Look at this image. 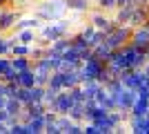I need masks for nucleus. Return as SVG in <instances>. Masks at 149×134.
<instances>
[{
    "mask_svg": "<svg viewBox=\"0 0 149 134\" xmlns=\"http://www.w3.org/2000/svg\"><path fill=\"white\" fill-rule=\"evenodd\" d=\"M67 11V2L65 0H42L36 7V16L42 22H51V20L62 18V13Z\"/></svg>",
    "mask_w": 149,
    "mask_h": 134,
    "instance_id": "f257e3e1",
    "label": "nucleus"
},
{
    "mask_svg": "<svg viewBox=\"0 0 149 134\" xmlns=\"http://www.w3.org/2000/svg\"><path fill=\"white\" fill-rule=\"evenodd\" d=\"M20 16H22V13L16 11V9H5V7H2V11H0V34L11 32L13 27H16V20H18Z\"/></svg>",
    "mask_w": 149,
    "mask_h": 134,
    "instance_id": "f03ea898",
    "label": "nucleus"
},
{
    "mask_svg": "<svg viewBox=\"0 0 149 134\" xmlns=\"http://www.w3.org/2000/svg\"><path fill=\"white\" fill-rule=\"evenodd\" d=\"M71 105H74V98L69 96L67 89H60L56 94V101H54V105H51V109H56L58 114H67L69 109H71Z\"/></svg>",
    "mask_w": 149,
    "mask_h": 134,
    "instance_id": "7ed1b4c3",
    "label": "nucleus"
},
{
    "mask_svg": "<svg viewBox=\"0 0 149 134\" xmlns=\"http://www.w3.org/2000/svg\"><path fill=\"white\" fill-rule=\"evenodd\" d=\"M40 27H42V20L33 13V16H20V18L16 20V27H13V29H16V32H18V29H36L38 32Z\"/></svg>",
    "mask_w": 149,
    "mask_h": 134,
    "instance_id": "20e7f679",
    "label": "nucleus"
},
{
    "mask_svg": "<svg viewBox=\"0 0 149 134\" xmlns=\"http://www.w3.org/2000/svg\"><path fill=\"white\" fill-rule=\"evenodd\" d=\"M62 74V89H69V87H76V85H80V72H78V67H74V69H67V72H60Z\"/></svg>",
    "mask_w": 149,
    "mask_h": 134,
    "instance_id": "39448f33",
    "label": "nucleus"
},
{
    "mask_svg": "<svg viewBox=\"0 0 149 134\" xmlns=\"http://www.w3.org/2000/svg\"><path fill=\"white\" fill-rule=\"evenodd\" d=\"M16 43H22V45H33L36 43V29H18L16 36H13Z\"/></svg>",
    "mask_w": 149,
    "mask_h": 134,
    "instance_id": "423d86ee",
    "label": "nucleus"
},
{
    "mask_svg": "<svg viewBox=\"0 0 149 134\" xmlns=\"http://www.w3.org/2000/svg\"><path fill=\"white\" fill-rule=\"evenodd\" d=\"M18 85L20 87H33L36 85V74L33 69H25V72H18Z\"/></svg>",
    "mask_w": 149,
    "mask_h": 134,
    "instance_id": "0eeeda50",
    "label": "nucleus"
},
{
    "mask_svg": "<svg viewBox=\"0 0 149 134\" xmlns=\"http://www.w3.org/2000/svg\"><path fill=\"white\" fill-rule=\"evenodd\" d=\"M5 109H7V112H9V114L13 116V119H18V116H20V112L25 109V105H22V103H20L18 98H16V96H9V98H7Z\"/></svg>",
    "mask_w": 149,
    "mask_h": 134,
    "instance_id": "6e6552de",
    "label": "nucleus"
},
{
    "mask_svg": "<svg viewBox=\"0 0 149 134\" xmlns=\"http://www.w3.org/2000/svg\"><path fill=\"white\" fill-rule=\"evenodd\" d=\"M27 130H29V134L45 132V119H42V116H31L29 121H27Z\"/></svg>",
    "mask_w": 149,
    "mask_h": 134,
    "instance_id": "1a4fd4ad",
    "label": "nucleus"
},
{
    "mask_svg": "<svg viewBox=\"0 0 149 134\" xmlns=\"http://www.w3.org/2000/svg\"><path fill=\"white\" fill-rule=\"evenodd\" d=\"M11 67H13L16 72H25V69H29V67H31L29 56H11Z\"/></svg>",
    "mask_w": 149,
    "mask_h": 134,
    "instance_id": "9d476101",
    "label": "nucleus"
},
{
    "mask_svg": "<svg viewBox=\"0 0 149 134\" xmlns=\"http://www.w3.org/2000/svg\"><path fill=\"white\" fill-rule=\"evenodd\" d=\"M91 22H93V27H96V29H100V32H105V34L111 32L109 20H107L105 16H100V13H93V16H91Z\"/></svg>",
    "mask_w": 149,
    "mask_h": 134,
    "instance_id": "9b49d317",
    "label": "nucleus"
},
{
    "mask_svg": "<svg viewBox=\"0 0 149 134\" xmlns=\"http://www.w3.org/2000/svg\"><path fill=\"white\" fill-rule=\"evenodd\" d=\"M29 49H31V45H22V43H16V40H13L9 54H11V56H29Z\"/></svg>",
    "mask_w": 149,
    "mask_h": 134,
    "instance_id": "f8f14e48",
    "label": "nucleus"
},
{
    "mask_svg": "<svg viewBox=\"0 0 149 134\" xmlns=\"http://www.w3.org/2000/svg\"><path fill=\"white\" fill-rule=\"evenodd\" d=\"M69 11H87L89 9V0H65Z\"/></svg>",
    "mask_w": 149,
    "mask_h": 134,
    "instance_id": "ddd939ff",
    "label": "nucleus"
},
{
    "mask_svg": "<svg viewBox=\"0 0 149 134\" xmlns=\"http://www.w3.org/2000/svg\"><path fill=\"white\" fill-rule=\"evenodd\" d=\"M51 49H56V51H65L67 47H71V40H69V36H62V38H56V40H51V45H49Z\"/></svg>",
    "mask_w": 149,
    "mask_h": 134,
    "instance_id": "4468645a",
    "label": "nucleus"
},
{
    "mask_svg": "<svg viewBox=\"0 0 149 134\" xmlns=\"http://www.w3.org/2000/svg\"><path fill=\"white\" fill-rule=\"evenodd\" d=\"M47 87L56 89V92H60V89H62V74H60V72H51L49 81H47Z\"/></svg>",
    "mask_w": 149,
    "mask_h": 134,
    "instance_id": "2eb2a0df",
    "label": "nucleus"
},
{
    "mask_svg": "<svg viewBox=\"0 0 149 134\" xmlns=\"http://www.w3.org/2000/svg\"><path fill=\"white\" fill-rule=\"evenodd\" d=\"M56 89H51V87H45V94H42V103H45V107H51L54 105V101H56Z\"/></svg>",
    "mask_w": 149,
    "mask_h": 134,
    "instance_id": "dca6fc26",
    "label": "nucleus"
},
{
    "mask_svg": "<svg viewBox=\"0 0 149 134\" xmlns=\"http://www.w3.org/2000/svg\"><path fill=\"white\" fill-rule=\"evenodd\" d=\"M67 92H69V96L74 98V103H82V101H85V94H82V87H80V85H76V87H69Z\"/></svg>",
    "mask_w": 149,
    "mask_h": 134,
    "instance_id": "f3484780",
    "label": "nucleus"
},
{
    "mask_svg": "<svg viewBox=\"0 0 149 134\" xmlns=\"http://www.w3.org/2000/svg\"><path fill=\"white\" fill-rule=\"evenodd\" d=\"M9 69H11V58L0 56V76H2V74H7Z\"/></svg>",
    "mask_w": 149,
    "mask_h": 134,
    "instance_id": "a211bd4d",
    "label": "nucleus"
},
{
    "mask_svg": "<svg viewBox=\"0 0 149 134\" xmlns=\"http://www.w3.org/2000/svg\"><path fill=\"white\" fill-rule=\"evenodd\" d=\"M45 132H47V134H58V132H60V130H58V123L56 121L45 123Z\"/></svg>",
    "mask_w": 149,
    "mask_h": 134,
    "instance_id": "6ab92c4d",
    "label": "nucleus"
},
{
    "mask_svg": "<svg viewBox=\"0 0 149 134\" xmlns=\"http://www.w3.org/2000/svg\"><path fill=\"white\" fill-rule=\"evenodd\" d=\"M78 132H82V128H80V125H78L76 121H71V125H69L67 134H78Z\"/></svg>",
    "mask_w": 149,
    "mask_h": 134,
    "instance_id": "aec40b11",
    "label": "nucleus"
},
{
    "mask_svg": "<svg viewBox=\"0 0 149 134\" xmlns=\"http://www.w3.org/2000/svg\"><path fill=\"white\" fill-rule=\"evenodd\" d=\"M98 5L102 9H111V7H116V0H98Z\"/></svg>",
    "mask_w": 149,
    "mask_h": 134,
    "instance_id": "412c9836",
    "label": "nucleus"
},
{
    "mask_svg": "<svg viewBox=\"0 0 149 134\" xmlns=\"http://www.w3.org/2000/svg\"><path fill=\"white\" fill-rule=\"evenodd\" d=\"M131 18V9L127 7V9H123V11L118 13V20H129Z\"/></svg>",
    "mask_w": 149,
    "mask_h": 134,
    "instance_id": "4be33fe9",
    "label": "nucleus"
},
{
    "mask_svg": "<svg viewBox=\"0 0 149 134\" xmlns=\"http://www.w3.org/2000/svg\"><path fill=\"white\" fill-rule=\"evenodd\" d=\"M5 132H9V125H7V123H0V134H5Z\"/></svg>",
    "mask_w": 149,
    "mask_h": 134,
    "instance_id": "5701e85b",
    "label": "nucleus"
},
{
    "mask_svg": "<svg viewBox=\"0 0 149 134\" xmlns=\"http://www.w3.org/2000/svg\"><path fill=\"white\" fill-rule=\"evenodd\" d=\"M5 105H7V96H2V94H0V109L5 107Z\"/></svg>",
    "mask_w": 149,
    "mask_h": 134,
    "instance_id": "b1692460",
    "label": "nucleus"
},
{
    "mask_svg": "<svg viewBox=\"0 0 149 134\" xmlns=\"http://www.w3.org/2000/svg\"><path fill=\"white\" fill-rule=\"evenodd\" d=\"M116 5H127V0H116Z\"/></svg>",
    "mask_w": 149,
    "mask_h": 134,
    "instance_id": "393cba45",
    "label": "nucleus"
},
{
    "mask_svg": "<svg viewBox=\"0 0 149 134\" xmlns=\"http://www.w3.org/2000/svg\"><path fill=\"white\" fill-rule=\"evenodd\" d=\"M0 11H2V7H0Z\"/></svg>",
    "mask_w": 149,
    "mask_h": 134,
    "instance_id": "a878e982",
    "label": "nucleus"
}]
</instances>
